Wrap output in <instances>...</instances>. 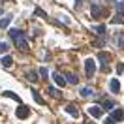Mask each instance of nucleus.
<instances>
[{
    "label": "nucleus",
    "instance_id": "nucleus-18",
    "mask_svg": "<svg viewBox=\"0 0 124 124\" xmlns=\"http://www.w3.org/2000/svg\"><path fill=\"white\" fill-rule=\"evenodd\" d=\"M2 94H4V96H8V98H13L15 101H19V96H17V94H13V92H9V90H8V92H2Z\"/></svg>",
    "mask_w": 124,
    "mask_h": 124
},
{
    "label": "nucleus",
    "instance_id": "nucleus-10",
    "mask_svg": "<svg viewBox=\"0 0 124 124\" xmlns=\"http://www.w3.org/2000/svg\"><path fill=\"white\" fill-rule=\"evenodd\" d=\"M32 96H34V100L38 101L39 105H43V103H45V100H43V98L39 96V92H38V90H32Z\"/></svg>",
    "mask_w": 124,
    "mask_h": 124
},
{
    "label": "nucleus",
    "instance_id": "nucleus-1",
    "mask_svg": "<svg viewBox=\"0 0 124 124\" xmlns=\"http://www.w3.org/2000/svg\"><path fill=\"white\" fill-rule=\"evenodd\" d=\"M9 36L13 38V41H15V45L19 47V49H23V51H26L28 49V41H26V38H24V34L21 30H9Z\"/></svg>",
    "mask_w": 124,
    "mask_h": 124
},
{
    "label": "nucleus",
    "instance_id": "nucleus-17",
    "mask_svg": "<svg viewBox=\"0 0 124 124\" xmlns=\"http://www.w3.org/2000/svg\"><path fill=\"white\" fill-rule=\"evenodd\" d=\"M28 79H30V81H34V83H36V81H38V73H36V71H28Z\"/></svg>",
    "mask_w": 124,
    "mask_h": 124
},
{
    "label": "nucleus",
    "instance_id": "nucleus-2",
    "mask_svg": "<svg viewBox=\"0 0 124 124\" xmlns=\"http://www.w3.org/2000/svg\"><path fill=\"white\" fill-rule=\"evenodd\" d=\"M90 13H92V17H101V15L107 13V9L101 8V6H98V4H94L92 8H90Z\"/></svg>",
    "mask_w": 124,
    "mask_h": 124
},
{
    "label": "nucleus",
    "instance_id": "nucleus-15",
    "mask_svg": "<svg viewBox=\"0 0 124 124\" xmlns=\"http://www.w3.org/2000/svg\"><path fill=\"white\" fill-rule=\"evenodd\" d=\"M111 23H113V24L124 23V13H118V15H115V19H111Z\"/></svg>",
    "mask_w": 124,
    "mask_h": 124
},
{
    "label": "nucleus",
    "instance_id": "nucleus-25",
    "mask_svg": "<svg viewBox=\"0 0 124 124\" xmlns=\"http://www.w3.org/2000/svg\"><path fill=\"white\" fill-rule=\"evenodd\" d=\"M39 73H41L43 77H47V68H41V70H39Z\"/></svg>",
    "mask_w": 124,
    "mask_h": 124
},
{
    "label": "nucleus",
    "instance_id": "nucleus-12",
    "mask_svg": "<svg viewBox=\"0 0 124 124\" xmlns=\"http://www.w3.org/2000/svg\"><path fill=\"white\" fill-rule=\"evenodd\" d=\"M11 64H13V58H11V56H4V58H2V66H4V68H9Z\"/></svg>",
    "mask_w": 124,
    "mask_h": 124
},
{
    "label": "nucleus",
    "instance_id": "nucleus-13",
    "mask_svg": "<svg viewBox=\"0 0 124 124\" xmlns=\"http://www.w3.org/2000/svg\"><path fill=\"white\" fill-rule=\"evenodd\" d=\"M47 92L51 94V96H53V98H62V94L58 92V90H56V88H53V86H49V88H47Z\"/></svg>",
    "mask_w": 124,
    "mask_h": 124
},
{
    "label": "nucleus",
    "instance_id": "nucleus-9",
    "mask_svg": "<svg viewBox=\"0 0 124 124\" xmlns=\"http://www.w3.org/2000/svg\"><path fill=\"white\" fill-rule=\"evenodd\" d=\"M53 79H54V83H56V85H60V86H64V83H66V79L62 77L60 73H56V71L53 73Z\"/></svg>",
    "mask_w": 124,
    "mask_h": 124
},
{
    "label": "nucleus",
    "instance_id": "nucleus-16",
    "mask_svg": "<svg viewBox=\"0 0 124 124\" xmlns=\"http://www.w3.org/2000/svg\"><path fill=\"white\" fill-rule=\"evenodd\" d=\"M66 77H68V83H71V85H75V83H77V75H73V73H68Z\"/></svg>",
    "mask_w": 124,
    "mask_h": 124
},
{
    "label": "nucleus",
    "instance_id": "nucleus-31",
    "mask_svg": "<svg viewBox=\"0 0 124 124\" xmlns=\"http://www.w3.org/2000/svg\"><path fill=\"white\" fill-rule=\"evenodd\" d=\"M77 2H81V0H77Z\"/></svg>",
    "mask_w": 124,
    "mask_h": 124
},
{
    "label": "nucleus",
    "instance_id": "nucleus-23",
    "mask_svg": "<svg viewBox=\"0 0 124 124\" xmlns=\"http://www.w3.org/2000/svg\"><path fill=\"white\" fill-rule=\"evenodd\" d=\"M36 15H39V17H45V19H47V13H43L41 9H36Z\"/></svg>",
    "mask_w": 124,
    "mask_h": 124
},
{
    "label": "nucleus",
    "instance_id": "nucleus-26",
    "mask_svg": "<svg viewBox=\"0 0 124 124\" xmlns=\"http://www.w3.org/2000/svg\"><path fill=\"white\" fill-rule=\"evenodd\" d=\"M118 45L124 47V36H120V38H118Z\"/></svg>",
    "mask_w": 124,
    "mask_h": 124
},
{
    "label": "nucleus",
    "instance_id": "nucleus-30",
    "mask_svg": "<svg viewBox=\"0 0 124 124\" xmlns=\"http://www.w3.org/2000/svg\"><path fill=\"white\" fill-rule=\"evenodd\" d=\"M88 124H94V122H88Z\"/></svg>",
    "mask_w": 124,
    "mask_h": 124
},
{
    "label": "nucleus",
    "instance_id": "nucleus-20",
    "mask_svg": "<svg viewBox=\"0 0 124 124\" xmlns=\"http://www.w3.org/2000/svg\"><path fill=\"white\" fill-rule=\"evenodd\" d=\"M90 94H94L90 88H83V90H81V96H85V98H86V96H90Z\"/></svg>",
    "mask_w": 124,
    "mask_h": 124
},
{
    "label": "nucleus",
    "instance_id": "nucleus-21",
    "mask_svg": "<svg viewBox=\"0 0 124 124\" xmlns=\"http://www.w3.org/2000/svg\"><path fill=\"white\" fill-rule=\"evenodd\" d=\"M8 49H9V45H8V43H4V41L0 43V53H6Z\"/></svg>",
    "mask_w": 124,
    "mask_h": 124
},
{
    "label": "nucleus",
    "instance_id": "nucleus-24",
    "mask_svg": "<svg viewBox=\"0 0 124 124\" xmlns=\"http://www.w3.org/2000/svg\"><path fill=\"white\" fill-rule=\"evenodd\" d=\"M116 71H118V73H122V71H124V64H118V66H116Z\"/></svg>",
    "mask_w": 124,
    "mask_h": 124
},
{
    "label": "nucleus",
    "instance_id": "nucleus-6",
    "mask_svg": "<svg viewBox=\"0 0 124 124\" xmlns=\"http://www.w3.org/2000/svg\"><path fill=\"white\" fill-rule=\"evenodd\" d=\"M88 115L94 116V118H98V116H101V109L98 107V105H92V107H88Z\"/></svg>",
    "mask_w": 124,
    "mask_h": 124
},
{
    "label": "nucleus",
    "instance_id": "nucleus-19",
    "mask_svg": "<svg viewBox=\"0 0 124 124\" xmlns=\"http://www.w3.org/2000/svg\"><path fill=\"white\" fill-rule=\"evenodd\" d=\"M113 105H115V103H113L111 100H105V101H103V109H113Z\"/></svg>",
    "mask_w": 124,
    "mask_h": 124
},
{
    "label": "nucleus",
    "instance_id": "nucleus-14",
    "mask_svg": "<svg viewBox=\"0 0 124 124\" xmlns=\"http://www.w3.org/2000/svg\"><path fill=\"white\" fill-rule=\"evenodd\" d=\"M9 23H11V17H4V19H0V28H8Z\"/></svg>",
    "mask_w": 124,
    "mask_h": 124
},
{
    "label": "nucleus",
    "instance_id": "nucleus-5",
    "mask_svg": "<svg viewBox=\"0 0 124 124\" xmlns=\"http://www.w3.org/2000/svg\"><path fill=\"white\" fill-rule=\"evenodd\" d=\"M109 118H111L113 122H116V120H122V118H124V111H122V109H115V111L111 113V116H109Z\"/></svg>",
    "mask_w": 124,
    "mask_h": 124
},
{
    "label": "nucleus",
    "instance_id": "nucleus-4",
    "mask_svg": "<svg viewBox=\"0 0 124 124\" xmlns=\"http://www.w3.org/2000/svg\"><path fill=\"white\" fill-rule=\"evenodd\" d=\"M15 115H17V118H26V116L30 115V109L26 107V105H21V107H17Z\"/></svg>",
    "mask_w": 124,
    "mask_h": 124
},
{
    "label": "nucleus",
    "instance_id": "nucleus-27",
    "mask_svg": "<svg viewBox=\"0 0 124 124\" xmlns=\"http://www.w3.org/2000/svg\"><path fill=\"white\" fill-rule=\"evenodd\" d=\"M116 8H118V11H124V4H116Z\"/></svg>",
    "mask_w": 124,
    "mask_h": 124
},
{
    "label": "nucleus",
    "instance_id": "nucleus-7",
    "mask_svg": "<svg viewBox=\"0 0 124 124\" xmlns=\"http://www.w3.org/2000/svg\"><path fill=\"white\" fill-rule=\"evenodd\" d=\"M98 58L101 60V64H105V66H107V62L111 60V54L105 53V51H100V53H98Z\"/></svg>",
    "mask_w": 124,
    "mask_h": 124
},
{
    "label": "nucleus",
    "instance_id": "nucleus-22",
    "mask_svg": "<svg viewBox=\"0 0 124 124\" xmlns=\"http://www.w3.org/2000/svg\"><path fill=\"white\" fill-rule=\"evenodd\" d=\"M96 30H98V34H103V32H105V26H103V24H100Z\"/></svg>",
    "mask_w": 124,
    "mask_h": 124
},
{
    "label": "nucleus",
    "instance_id": "nucleus-29",
    "mask_svg": "<svg viewBox=\"0 0 124 124\" xmlns=\"http://www.w3.org/2000/svg\"><path fill=\"white\" fill-rule=\"evenodd\" d=\"M109 2H115V0H109Z\"/></svg>",
    "mask_w": 124,
    "mask_h": 124
},
{
    "label": "nucleus",
    "instance_id": "nucleus-28",
    "mask_svg": "<svg viewBox=\"0 0 124 124\" xmlns=\"http://www.w3.org/2000/svg\"><path fill=\"white\" fill-rule=\"evenodd\" d=\"M105 124H115V122H113V120H111V118L107 116V120H105Z\"/></svg>",
    "mask_w": 124,
    "mask_h": 124
},
{
    "label": "nucleus",
    "instance_id": "nucleus-11",
    "mask_svg": "<svg viewBox=\"0 0 124 124\" xmlns=\"http://www.w3.org/2000/svg\"><path fill=\"white\" fill-rule=\"evenodd\" d=\"M66 111H68L70 115H73V116H79V109L75 107V105H68V107H66Z\"/></svg>",
    "mask_w": 124,
    "mask_h": 124
},
{
    "label": "nucleus",
    "instance_id": "nucleus-3",
    "mask_svg": "<svg viewBox=\"0 0 124 124\" xmlns=\"http://www.w3.org/2000/svg\"><path fill=\"white\" fill-rule=\"evenodd\" d=\"M85 68H86V75H88V77H92L94 71H96V62H94L92 58H88V60L85 62Z\"/></svg>",
    "mask_w": 124,
    "mask_h": 124
},
{
    "label": "nucleus",
    "instance_id": "nucleus-8",
    "mask_svg": "<svg viewBox=\"0 0 124 124\" xmlns=\"http://www.w3.org/2000/svg\"><path fill=\"white\" fill-rule=\"evenodd\" d=\"M111 92H115V94H118L120 92V83H118V79H111Z\"/></svg>",
    "mask_w": 124,
    "mask_h": 124
}]
</instances>
